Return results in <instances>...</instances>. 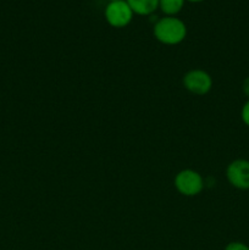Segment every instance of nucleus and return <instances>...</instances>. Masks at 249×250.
<instances>
[{
    "label": "nucleus",
    "instance_id": "nucleus-1",
    "mask_svg": "<svg viewBox=\"0 0 249 250\" xmlns=\"http://www.w3.org/2000/svg\"><path fill=\"white\" fill-rule=\"evenodd\" d=\"M156 41L165 45H177L187 37V26L176 16H164L155 22L153 28Z\"/></svg>",
    "mask_w": 249,
    "mask_h": 250
},
{
    "label": "nucleus",
    "instance_id": "nucleus-2",
    "mask_svg": "<svg viewBox=\"0 0 249 250\" xmlns=\"http://www.w3.org/2000/svg\"><path fill=\"white\" fill-rule=\"evenodd\" d=\"M173 186L180 194L185 197H195L204 188V181L199 172L192 168H186L175 176Z\"/></svg>",
    "mask_w": 249,
    "mask_h": 250
},
{
    "label": "nucleus",
    "instance_id": "nucleus-3",
    "mask_svg": "<svg viewBox=\"0 0 249 250\" xmlns=\"http://www.w3.org/2000/svg\"><path fill=\"white\" fill-rule=\"evenodd\" d=\"M133 11L126 0L109 1L104 10L105 20L114 28H124L128 26L133 19Z\"/></svg>",
    "mask_w": 249,
    "mask_h": 250
},
{
    "label": "nucleus",
    "instance_id": "nucleus-4",
    "mask_svg": "<svg viewBox=\"0 0 249 250\" xmlns=\"http://www.w3.org/2000/svg\"><path fill=\"white\" fill-rule=\"evenodd\" d=\"M183 87L194 95H205L211 90L212 78L207 71L194 68L183 76Z\"/></svg>",
    "mask_w": 249,
    "mask_h": 250
},
{
    "label": "nucleus",
    "instance_id": "nucleus-5",
    "mask_svg": "<svg viewBox=\"0 0 249 250\" xmlns=\"http://www.w3.org/2000/svg\"><path fill=\"white\" fill-rule=\"evenodd\" d=\"M226 178L229 185L239 190L249 189V160L236 159L226 168Z\"/></svg>",
    "mask_w": 249,
    "mask_h": 250
},
{
    "label": "nucleus",
    "instance_id": "nucleus-6",
    "mask_svg": "<svg viewBox=\"0 0 249 250\" xmlns=\"http://www.w3.org/2000/svg\"><path fill=\"white\" fill-rule=\"evenodd\" d=\"M133 14L149 16L159 7V0H126Z\"/></svg>",
    "mask_w": 249,
    "mask_h": 250
},
{
    "label": "nucleus",
    "instance_id": "nucleus-7",
    "mask_svg": "<svg viewBox=\"0 0 249 250\" xmlns=\"http://www.w3.org/2000/svg\"><path fill=\"white\" fill-rule=\"evenodd\" d=\"M186 0H159V7L165 16H176L185 6Z\"/></svg>",
    "mask_w": 249,
    "mask_h": 250
},
{
    "label": "nucleus",
    "instance_id": "nucleus-8",
    "mask_svg": "<svg viewBox=\"0 0 249 250\" xmlns=\"http://www.w3.org/2000/svg\"><path fill=\"white\" fill-rule=\"evenodd\" d=\"M241 119L247 127H249V99L244 103L241 110Z\"/></svg>",
    "mask_w": 249,
    "mask_h": 250
},
{
    "label": "nucleus",
    "instance_id": "nucleus-9",
    "mask_svg": "<svg viewBox=\"0 0 249 250\" xmlns=\"http://www.w3.org/2000/svg\"><path fill=\"white\" fill-rule=\"evenodd\" d=\"M225 250H249V247L242 242H231L227 244Z\"/></svg>",
    "mask_w": 249,
    "mask_h": 250
},
{
    "label": "nucleus",
    "instance_id": "nucleus-10",
    "mask_svg": "<svg viewBox=\"0 0 249 250\" xmlns=\"http://www.w3.org/2000/svg\"><path fill=\"white\" fill-rule=\"evenodd\" d=\"M242 92L249 99V77H247L242 83Z\"/></svg>",
    "mask_w": 249,
    "mask_h": 250
},
{
    "label": "nucleus",
    "instance_id": "nucleus-11",
    "mask_svg": "<svg viewBox=\"0 0 249 250\" xmlns=\"http://www.w3.org/2000/svg\"><path fill=\"white\" fill-rule=\"evenodd\" d=\"M190 2H200V1H204V0H188Z\"/></svg>",
    "mask_w": 249,
    "mask_h": 250
},
{
    "label": "nucleus",
    "instance_id": "nucleus-12",
    "mask_svg": "<svg viewBox=\"0 0 249 250\" xmlns=\"http://www.w3.org/2000/svg\"><path fill=\"white\" fill-rule=\"evenodd\" d=\"M107 1H115V0H107Z\"/></svg>",
    "mask_w": 249,
    "mask_h": 250
}]
</instances>
